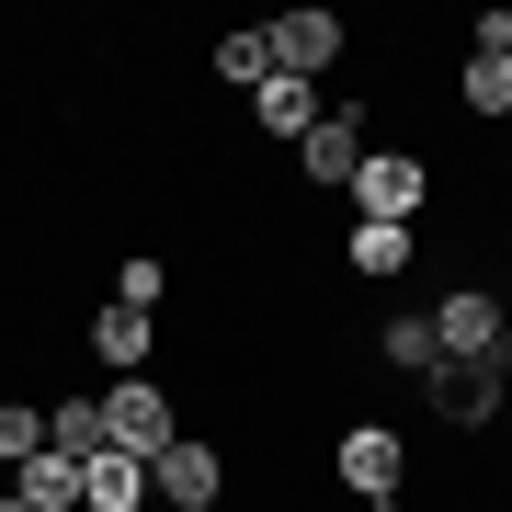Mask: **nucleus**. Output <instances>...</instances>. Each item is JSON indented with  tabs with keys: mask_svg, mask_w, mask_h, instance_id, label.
Returning <instances> with one entry per match:
<instances>
[{
	"mask_svg": "<svg viewBox=\"0 0 512 512\" xmlns=\"http://www.w3.org/2000/svg\"><path fill=\"white\" fill-rule=\"evenodd\" d=\"M330 478H342L365 512H399V490H410V433H399V421H342Z\"/></svg>",
	"mask_w": 512,
	"mask_h": 512,
	"instance_id": "nucleus-1",
	"label": "nucleus"
},
{
	"mask_svg": "<svg viewBox=\"0 0 512 512\" xmlns=\"http://www.w3.org/2000/svg\"><path fill=\"white\" fill-rule=\"evenodd\" d=\"M421 399H433L444 433H490L501 399H512V330H501V353H478V365H433V376H421Z\"/></svg>",
	"mask_w": 512,
	"mask_h": 512,
	"instance_id": "nucleus-2",
	"label": "nucleus"
},
{
	"mask_svg": "<svg viewBox=\"0 0 512 512\" xmlns=\"http://www.w3.org/2000/svg\"><path fill=\"white\" fill-rule=\"evenodd\" d=\"M103 444L148 467L160 444H183V399H171L160 376H114V387H103Z\"/></svg>",
	"mask_w": 512,
	"mask_h": 512,
	"instance_id": "nucleus-3",
	"label": "nucleus"
},
{
	"mask_svg": "<svg viewBox=\"0 0 512 512\" xmlns=\"http://www.w3.org/2000/svg\"><path fill=\"white\" fill-rule=\"evenodd\" d=\"M353 217H387V228H421V205H433V160L421 148H365V171H353Z\"/></svg>",
	"mask_w": 512,
	"mask_h": 512,
	"instance_id": "nucleus-4",
	"label": "nucleus"
},
{
	"mask_svg": "<svg viewBox=\"0 0 512 512\" xmlns=\"http://www.w3.org/2000/svg\"><path fill=\"white\" fill-rule=\"evenodd\" d=\"M421 319H433V353H444V365H478V353H501V330H512V308H501L490 285H433Z\"/></svg>",
	"mask_w": 512,
	"mask_h": 512,
	"instance_id": "nucleus-5",
	"label": "nucleus"
},
{
	"mask_svg": "<svg viewBox=\"0 0 512 512\" xmlns=\"http://www.w3.org/2000/svg\"><path fill=\"white\" fill-rule=\"evenodd\" d=\"M148 501H160V512H217V501H228V456H217L205 433L160 444V456H148Z\"/></svg>",
	"mask_w": 512,
	"mask_h": 512,
	"instance_id": "nucleus-6",
	"label": "nucleus"
},
{
	"mask_svg": "<svg viewBox=\"0 0 512 512\" xmlns=\"http://www.w3.org/2000/svg\"><path fill=\"white\" fill-rule=\"evenodd\" d=\"M353 171H365V103H330L308 137H296V183L308 194H342Z\"/></svg>",
	"mask_w": 512,
	"mask_h": 512,
	"instance_id": "nucleus-7",
	"label": "nucleus"
},
{
	"mask_svg": "<svg viewBox=\"0 0 512 512\" xmlns=\"http://www.w3.org/2000/svg\"><path fill=\"white\" fill-rule=\"evenodd\" d=\"M262 46H274V80H319V69H342L353 23H342V12H274Z\"/></svg>",
	"mask_w": 512,
	"mask_h": 512,
	"instance_id": "nucleus-8",
	"label": "nucleus"
},
{
	"mask_svg": "<svg viewBox=\"0 0 512 512\" xmlns=\"http://www.w3.org/2000/svg\"><path fill=\"white\" fill-rule=\"evenodd\" d=\"M148 353H160V319L148 308H92V365H114V376H148Z\"/></svg>",
	"mask_w": 512,
	"mask_h": 512,
	"instance_id": "nucleus-9",
	"label": "nucleus"
},
{
	"mask_svg": "<svg viewBox=\"0 0 512 512\" xmlns=\"http://www.w3.org/2000/svg\"><path fill=\"white\" fill-rule=\"evenodd\" d=\"M342 262L365 285H399L410 262H421V228H387V217H353V239H342Z\"/></svg>",
	"mask_w": 512,
	"mask_h": 512,
	"instance_id": "nucleus-10",
	"label": "nucleus"
},
{
	"mask_svg": "<svg viewBox=\"0 0 512 512\" xmlns=\"http://www.w3.org/2000/svg\"><path fill=\"white\" fill-rule=\"evenodd\" d=\"M319 114H330V103H319V80H262V92H251V126H262V137H285V148L308 137Z\"/></svg>",
	"mask_w": 512,
	"mask_h": 512,
	"instance_id": "nucleus-11",
	"label": "nucleus"
},
{
	"mask_svg": "<svg viewBox=\"0 0 512 512\" xmlns=\"http://www.w3.org/2000/svg\"><path fill=\"white\" fill-rule=\"evenodd\" d=\"M80 512H148V467H137V456H114V444H103V456L80 467Z\"/></svg>",
	"mask_w": 512,
	"mask_h": 512,
	"instance_id": "nucleus-12",
	"label": "nucleus"
},
{
	"mask_svg": "<svg viewBox=\"0 0 512 512\" xmlns=\"http://www.w3.org/2000/svg\"><path fill=\"white\" fill-rule=\"evenodd\" d=\"M46 456L92 467L103 456V399H46Z\"/></svg>",
	"mask_w": 512,
	"mask_h": 512,
	"instance_id": "nucleus-13",
	"label": "nucleus"
},
{
	"mask_svg": "<svg viewBox=\"0 0 512 512\" xmlns=\"http://www.w3.org/2000/svg\"><path fill=\"white\" fill-rule=\"evenodd\" d=\"M12 501H23V512H80V467H69V456H23V467H12Z\"/></svg>",
	"mask_w": 512,
	"mask_h": 512,
	"instance_id": "nucleus-14",
	"label": "nucleus"
},
{
	"mask_svg": "<svg viewBox=\"0 0 512 512\" xmlns=\"http://www.w3.org/2000/svg\"><path fill=\"white\" fill-rule=\"evenodd\" d=\"M456 114H512V57H490V46H467V69H456Z\"/></svg>",
	"mask_w": 512,
	"mask_h": 512,
	"instance_id": "nucleus-15",
	"label": "nucleus"
},
{
	"mask_svg": "<svg viewBox=\"0 0 512 512\" xmlns=\"http://www.w3.org/2000/svg\"><path fill=\"white\" fill-rule=\"evenodd\" d=\"M376 353H387V376H410V387L444 365V353H433V319H421V308H399V319H387V330H376Z\"/></svg>",
	"mask_w": 512,
	"mask_h": 512,
	"instance_id": "nucleus-16",
	"label": "nucleus"
},
{
	"mask_svg": "<svg viewBox=\"0 0 512 512\" xmlns=\"http://www.w3.org/2000/svg\"><path fill=\"white\" fill-rule=\"evenodd\" d=\"M23 456H46V410L35 399H0V478H12Z\"/></svg>",
	"mask_w": 512,
	"mask_h": 512,
	"instance_id": "nucleus-17",
	"label": "nucleus"
},
{
	"mask_svg": "<svg viewBox=\"0 0 512 512\" xmlns=\"http://www.w3.org/2000/svg\"><path fill=\"white\" fill-rule=\"evenodd\" d=\"M160 296H171V262H148V251L114 262V308H148V319H160Z\"/></svg>",
	"mask_w": 512,
	"mask_h": 512,
	"instance_id": "nucleus-18",
	"label": "nucleus"
},
{
	"mask_svg": "<svg viewBox=\"0 0 512 512\" xmlns=\"http://www.w3.org/2000/svg\"><path fill=\"white\" fill-rule=\"evenodd\" d=\"M217 80H239V92H262V80H274V46H262V23H251V35H217Z\"/></svg>",
	"mask_w": 512,
	"mask_h": 512,
	"instance_id": "nucleus-19",
	"label": "nucleus"
},
{
	"mask_svg": "<svg viewBox=\"0 0 512 512\" xmlns=\"http://www.w3.org/2000/svg\"><path fill=\"white\" fill-rule=\"evenodd\" d=\"M490 296H501V308H512V251H501V285H490Z\"/></svg>",
	"mask_w": 512,
	"mask_h": 512,
	"instance_id": "nucleus-20",
	"label": "nucleus"
},
{
	"mask_svg": "<svg viewBox=\"0 0 512 512\" xmlns=\"http://www.w3.org/2000/svg\"><path fill=\"white\" fill-rule=\"evenodd\" d=\"M0 501H12V478H0Z\"/></svg>",
	"mask_w": 512,
	"mask_h": 512,
	"instance_id": "nucleus-21",
	"label": "nucleus"
},
{
	"mask_svg": "<svg viewBox=\"0 0 512 512\" xmlns=\"http://www.w3.org/2000/svg\"><path fill=\"white\" fill-rule=\"evenodd\" d=\"M0 512H23V501H0Z\"/></svg>",
	"mask_w": 512,
	"mask_h": 512,
	"instance_id": "nucleus-22",
	"label": "nucleus"
}]
</instances>
